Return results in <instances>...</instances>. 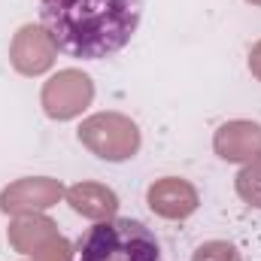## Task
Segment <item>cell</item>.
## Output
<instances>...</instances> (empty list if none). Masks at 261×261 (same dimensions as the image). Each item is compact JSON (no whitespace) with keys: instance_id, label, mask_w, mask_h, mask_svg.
Instances as JSON below:
<instances>
[{"instance_id":"2","label":"cell","mask_w":261,"mask_h":261,"mask_svg":"<svg viewBox=\"0 0 261 261\" xmlns=\"http://www.w3.org/2000/svg\"><path fill=\"white\" fill-rule=\"evenodd\" d=\"M76 261H161V246L137 219H100L79 237Z\"/></svg>"},{"instance_id":"3","label":"cell","mask_w":261,"mask_h":261,"mask_svg":"<svg viewBox=\"0 0 261 261\" xmlns=\"http://www.w3.org/2000/svg\"><path fill=\"white\" fill-rule=\"evenodd\" d=\"M237 192H240L243 200H249L252 206H261V155L252 164H246V167L240 170V176H237Z\"/></svg>"},{"instance_id":"1","label":"cell","mask_w":261,"mask_h":261,"mask_svg":"<svg viewBox=\"0 0 261 261\" xmlns=\"http://www.w3.org/2000/svg\"><path fill=\"white\" fill-rule=\"evenodd\" d=\"M143 0H43L40 21L49 43L70 58L100 61L137 34Z\"/></svg>"},{"instance_id":"4","label":"cell","mask_w":261,"mask_h":261,"mask_svg":"<svg viewBox=\"0 0 261 261\" xmlns=\"http://www.w3.org/2000/svg\"><path fill=\"white\" fill-rule=\"evenodd\" d=\"M195 261H240L237 258V249L234 246H228V243H203L200 249H197Z\"/></svg>"},{"instance_id":"5","label":"cell","mask_w":261,"mask_h":261,"mask_svg":"<svg viewBox=\"0 0 261 261\" xmlns=\"http://www.w3.org/2000/svg\"><path fill=\"white\" fill-rule=\"evenodd\" d=\"M249 3H261V0H249Z\"/></svg>"}]
</instances>
